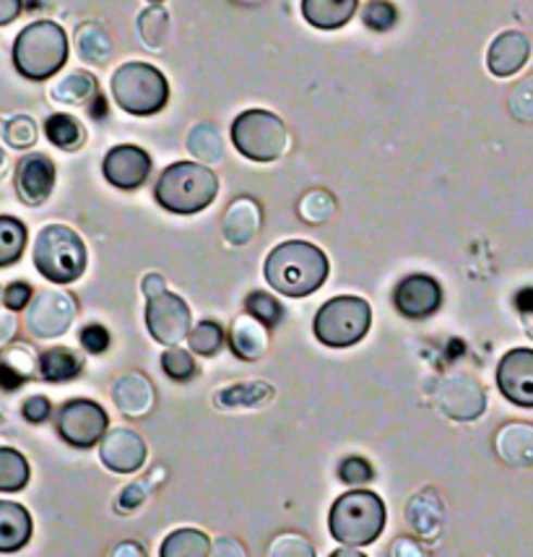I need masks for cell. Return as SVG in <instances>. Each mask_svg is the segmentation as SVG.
<instances>
[{"instance_id":"obj_1","label":"cell","mask_w":533,"mask_h":557,"mask_svg":"<svg viewBox=\"0 0 533 557\" xmlns=\"http://www.w3.org/2000/svg\"><path fill=\"white\" fill-rule=\"evenodd\" d=\"M265 282L286 297H308L329 278V258L318 245L289 240L273 248L263 267Z\"/></svg>"},{"instance_id":"obj_2","label":"cell","mask_w":533,"mask_h":557,"mask_svg":"<svg viewBox=\"0 0 533 557\" xmlns=\"http://www.w3.org/2000/svg\"><path fill=\"white\" fill-rule=\"evenodd\" d=\"M69 61V37L55 22L29 24L13 45V63L22 76L45 82Z\"/></svg>"},{"instance_id":"obj_3","label":"cell","mask_w":533,"mask_h":557,"mask_svg":"<svg viewBox=\"0 0 533 557\" xmlns=\"http://www.w3.org/2000/svg\"><path fill=\"white\" fill-rule=\"evenodd\" d=\"M331 534L349 547L372 545L385 529V506L370 490H351L333 503Z\"/></svg>"},{"instance_id":"obj_4","label":"cell","mask_w":533,"mask_h":557,"mask_svg":"<svg viewBox=\"0 0 533 557\" xmlns=\"http://www.w3.org/2000/svg\"><path fill=\"white\" fill-rule=\"evenodd\" d=\"M216 175L196 162H175L157 183V201L172 214H196L216 198Z\"/></svg>"},{"instance_id":"obj_5","label":"cell","mask_w":533,"mask_h":557,"mask_svg":"<svg viewBox=\"0 0 533 557\" xmlns=\"http://www.w3.org/2000/svg\"><path fill=\"white\" fill-rule=\"evenodd\" d=\"M35 267L55 284H71L84 274L86 248L82 237L65 224H50L37 235Z\"/></svg>"},{"instance_id":"obj_6","label":"cell","mask_w":533,"mask_h":557,"mask_svg":"<svg viewBox=\"0 0 533 557\" xmlns=\"http://www.w3.org/2000/svg\"><path fill=\"white\" fill-rule=\"evenodd\" d=\"M112 95L131 115H154L170 99L164 73L149 63H125L112 76Z\"/></svg>"},{"instance_id":"obj_7","label":"cell","mask_w":533,"mask_h":557,"mask_svg":"<svg viewBox=\"0 0 533 557\" xmlns=\"http://www.w3.org/2000/svg\"><path fill=\"white\" fill-rule=\"evenodd\" d=\"M372 310L362 297H333L318 310L315 336L325 347H351L370 331Z\"/></svg>"},{"instance_id":"obj_8","label":"cell","mask_w":533,"mask_h":557,"mask_svg":"<svg viewBox=\"0 0 533 557\" xmlns=\"http://www.w3.org/2000/svg\"><path fill=\"white\" fill-rule=\"evenodd\" d=\"M232 144L252 162H273L284 154L289 134L286 125L273 112L248 110L232 125Z\"/></svg>"},{"instance_id":"obj_9","label":"cell","mask_w":533,"mask_h":557,"mask_svg":"<svg viewBox=\"0 0 533 557\" xmlns=\"http://www.w3.org/2000/svg\"><path fill=\"white\" fill-rule=\"evenodd\" d=\"M435 404L439 412L450 417V420L471 422L484 414L486 396H484L482 383H479L474 375L456 373V375L443 377V381L437 383Z\"/></svg>"},{"instance_id":"obj_10","label":"cell","mask_w":533,"mask_h":557,"mask_svg":"<svg viewBox=\"0 0 533 557\" xmlns=\"http://www.w3.org/2000/svg\"><path fill=\"white\" fill-rule=\"evenodd\" d=\"M58 433L73 448H91L107 435V412L89 399L69 401L58 414Z\"/></svg>"},{"instance_id":"obj_11","label":"cell","mask_w":533,"mask_h":557,"mask_svg":"<svg viewBox=\"0 0 533 557\" xmlns=\"http://www.w3.org/2000/svg\"><path fill=\"white\" fill-rule=\"evenodd\" d=\"M76 315V300L69 292L45 289L35 297L26 313V326L37 339H55V336L65 334Z\"/></svg>"},{"instance_id":"obj_12","label":"cell","mask_w":533,"mask_h":557,"mask_svg":"<svg viewBox=\"0 0 533 557\" xmlns=\"http://www.w3.org/2000/svg\"><path fill=\"white\" fill-rule=\"evenodd\" d=\"M146 326H149V334L159 344L172 347V344H179L190 334V308L185 305L183 297L162 292V295L149 297Z\"/></svg>"},{"instance_id":"obj_13","label":"cell","mask_w":533,"mask_h":557,"mask_svg":"<svg viewBox=\"0 0 533 557\" xmlns=\"http://www.w3.org/2000/svg\"><path fill=\"white\" fill-rule=\"evenodd\" d=\"M497 386L508 401L533 409V349H510L499 360Z\"/></svg>"},{"instance_id":"obj_14","label":"cell","mask_w":533,"mask_h":557,"mask_svg":"<svg viewBox=\"0 0 533 557\" xmlns=\"http://www.w3.org/2000/svg\"><path fill=\"white\" fill-rule=\"evenodd\" d=\"M99 459L110 472L131 474L138 472L146 461V443L138 433L128 428L107 430V435L99 441Z\"/></svg>"},{"instance_id":"obj_15","label":"cell","mask_w":533,"mask_h":557,"mask_svg":"<svg viewBox=\"0 0 533 557\" xmlns=\"http://www.w3.org/2000/svg\"><path fill=\"white\" fill-rule=\"evenodd\" d=\"M149 172H151L149 154L133 144L115 146V149L104 157V177L115 185V188H123V190L138 188V185L146 183Z\"/></svg>"},{"instance_id":"obj_16","label":"cell","mask_w":533,"mask_h":557,"mask_svg":"<svg viewBox=\"0 0 533 557\" xmlns=\"http://www.w3.org/2000/svg\"><path fill=\"white\" fill-rule=\"evenodd\" d=\"M55 188V164L45 154L24 157L16 170V190L18 198L29 207L45 203Z\"/></svg>"},{"instance_id":"obj_17","label":"cell","mask_w":533,"mask_h":557,"mask_svg":"<svg viewBox=\"0 0 533 557\" xmlns=\"http://www.w3.org/2000/svg\"><path fill=\"white\" fill-rule=\"evenodd\" d=\"M439 300H443L439 284L432 276H424V274L406 276L396 287V295H393V302H396L398 313H404L406 318L432 315L439 308Z\"/></svg>"},{"instance_id":"obj_18","label":"cell","mask_w":533,"mask_h":557,"mask_svg":"<svg viewBox=\"0 0 533 557\" xmlns=\"http://www.w3.org/2000/svg\"><path fill=\"white\" fill-rule=\"evenodd\" d=\"M531 42L523 32H503L495 42H492L489 55H486V65L495 73L497 78H508L518 73L529 61Z\"/></svg>"},{"instance_id":"obj_19","label":"cell","mask_w":533,"mask_h":557,"mask_svg":"<svg viewBox=\"0 0 533 557\" xmlns=\"http://www.w3.org/2000/svg\"><path fill=\"white\" fill-rule=\"evenodd\" d=\"M406 521L414 529V534L424 536V540H435L443 532L445 523V506L443 497H439L435 490H422V493L414 495L406 506Z\"/></svg>"},{"instance_id":"obj_20","label":"cell","mask_w":533,"mask_h":557,"mask_svg":"<svg viewBox=\"0 0 533 557\" xmlns=\"http://www.w3.org/2000/svg\"><path fill=\"white\" fill-rule=\"evenodd\" d=\"M112 399H115L123 414L144 417L154 407V386L141 373H125L112 386Z\"/></svg>"},{"instance_id":"obj_21","label":"cell","mask_w":533,"mask_h":557,"mask_svg":"<svg viewBox=\"0 0 533 557\" xmlns=\"http://www.w3.org/2000/svg\"><path fill=\"white\" fill-rule=\"evenodd\" d=\"M497 456L505 463L518 469L533 467V424L531 422H510L499 430L495 437Z\"/></svg>"},{"instance_id":"obj_22","label":"cell","mask_w":533,"mask_h":557,"mask_svg":"<svg viewBox=\"0 0 533 557\" xmlns=\"http://www.w3.org/2000/svg\"><path fill=\"white\" fill-rule=\"evenodd\" d=\"M261 230V207L252 198H237L224 214V237L232 245H245Z\"/></svg>"},{"instance_id":"obj_23","label":"cell","mask_w":533,"mask_h":557,"mask_svg":"<svg viewBox=\"0 0 533 557\" xmlns=\"http://www.w3.org/2000/svg\"><path fill=\"white\" fill-rule=\"evenodd\" d=\"M32 540V516L18 503L0 500V553H16Z\"/></svg>"},{"instance_id":"obj_24","label":"cell","mask_w":533,"mask_h":557,"mask_svg":"<svg viewBox=\"0 0 533 557\" xmlns=\"http://www.w3.org/2000/svg\"><path fill=\"white\" fill-rule=\"evenodd\" d=\"M357 13V0H302L305 22L315 29H342Z\"/></svg>"},{"instance_id":"obj_25","label":"cell","mask_w":533,"mask_h":557,"mask_svg":"<svg viewBox=\"0 0 533 557\" xmlns=\"http://www.w3.org/2000/svg\"><path fill=\"white\" fill-rule=\"evenodd\" d=\"M230 344L243 360H258L265 351V326L252 315L237 318L230 331Z\"/></svg>"},{"instance_id":"obj_26","label":"cell","mask_w":533,"mask_h":557,"mask_svg":"<svg viewBox=\"0 0 533 557\" xmlns=\"http://www.w3.org/2000/svg\"><path fill=\"white\" fill-rule=\"evenodd\" d=\"M273 396V388L269 383L250 381V383H237V386L222 388L213 401H216L219 409H250L261 407L263 401H269Z\"/></svg>"},{"instance_id":"obj_27","label":"cell","mask_w":533,"mask_h":557,"mask_svg":"<svg viewBox=\"0 0 533 557\" xmlns=\"http://www.w3.org/2000/svg\"><path fill=\"white\" fill-rule=\"evenodd\" d=\"M159 557H211V540L201 529H177L162 542Z\"/></svg>"},{"instance_id":"obj_28","label":"cell","mask_w":533,"mask_h":557,"mask_svg":"<svg viewBox=\"0 0 533 557\" xmlns=\"http://www.w3.org/2000/svg\"><path fill=\"white\" fill-rule=\"evenodd\" d=\"M76 48L86 63H107L112 55V37L102 24L89 22L78 26Z\"/></svg>"},{"instance_id":"obj_29","label":"cell","mask_w":533,"mask_h":557,"mask_svg":"<svg viewBox=\"0 0 533 557\" xmlns=\"http://www.w3.org/2000/svg\"><path fill=\"white\" fill-rule=\"evenodd\" d=\"M84 362L78 360V355H73L71 349H50L39 357V375L45 381L52 383H63V381H73L78 373H82Z\"/></svg>"},{"instance_id":"obj_30","label":"cell","mask_w":533,"mask_h":557,"mask_svg":"<svg viewBox=\"0 0 533 557\" xmlns=\"http://www.w3.org/2000/svg\"><path fill=\"white\" fill-rule=\"evenodd\" d=\"M50 95L63 104H86L97 97V78L86 71H73L63 82L52 86Z\"/></svg>"},{"instance_id":"obj_31","label":"cell","mask_w":533,"mask_h":557,"mask_svg":"<svg viewBox=\"0 0 533 557\" xmlns=\"http://www.w3.org/2000/svg\"><path fill=\"white\" fill-rule=\"evenodd\" d=\"M29 482V463L16 448H0V493H18Z\"/></svg>"},{"instance_id":"obj_32","label":"cell","mask_w":533,"mask_h":557,"mask_svg":"<svg viewBox=\"0 0 533 557\" xmlns=\"http://www.w3.org/2000/svg\"><path fill=\"white\" fill-rule=\"evenodd\" d=\"M188 149H190L193 157H198L206 164L222 162V157H224L222 136H219V131L213 128L211 123H201V125H196V128L190 131Z\"/></svg>"},{"instance_id":"obj_33","label":"cell","mask_w":533,"mask_h":557,"mask_svg":"<svg viewBox=\"0 0 533 557\" xmlns=\"http://www.w3.org/2000/svg\"><path fill=\"white\" fill-rule=\"evenodd\" d=\"M26 248V227L18 219L0 216V267H11Z\"/></svg>"},{"instance_id":"obj_34","label":"cell","mask_w":533,"mask_h":557,"mask_svg":"<svg viewBox=\"0 0 533 557\" xmlns=\"http://www.w3.org/2000/svg\"><path fill=\"white\" fill-rule=\"evenodd\" d=\"M138 35L151 50H162L170 35V13L162 5H151L138 16Z\"/></svg>"},{"instance_id":"obj_35","label":"cell","mask_w":533,"mask_h":557,"mask_svg":"<svg viewBox=\"0 0 533 557\" xmlns=\"http://www.w3.org/2000/svg\"><path fill=\"white\" fill-rule=\"evenodd\" d=\"M45 134L55 146L60 149H78L84 141V131L82 125H78L76 117L71 115H52L48 117V123H45Z\"/></svg>"},{"instance_id":"obj_36","label":"cell","mask_w":533,"mask_h":557,"mask_svg":"<svg viewBox=\"0 0 533 557\" xmlns=\"http://www.w3.org/2000/svg\"><path fill=\"white\" fill-rule=\"evenodd\" d=\"M188 342L193 351H198V355L203 357H211L224 347V329L213 321H203L190 331Z\"/></svg>"},{"instance_id":"obj_37","label":"cell","mask_w":533,"mask_h":557,"mask_svg":"<svg viewBox=\"0 0 533 557\" xmlns=\"http://www.w3.org/2000/svg\"><path fill=\"white\" fill-rule=\"evenodd\" d=\"M245 308H248V315L256 318V321H261L265 329L278 326L284 318L282 305H278V300H273L271 295H265V292H252L248 302H245Z\"/></svg>"},{"instance_id":"obj_38","label":"cell","mask_w":533,"mask_h":557,"mask_svg":"<svg viewBox=\"0 0 533 557\" xmlns=\"http://www.w3.org/2000/svg\"><path fill=\"white\" fill-rule=\"evenodd\" d=\"M333 209H336V203H333V198L325 194V190H312L302 198V203H299V214H302L305 222L310 224H323L329 222L333 216Z\"/></svg>"},{"instance_id":"obj_39","label":"cell","mask_w":533,"mask_h":557,"mask_svg":"<svg viewBox=\"0 0 533 557\" xmlns=\"http://www.w3.org/2000/svg\"><path fill=\"white\" fill-rule=\"evenodd\" d=\"M162 368L172 381H190V377L196 375V362H193V357L185 349H177V347L164 351Z\"/></svg>"},{"instance_id":"obj_40","label":"cell","mask_w":533,"mask_h":557,"mask_svg":"<svg viewBox=\"0 0 533 557\" xmlns=\"http://www.w3.org/2000/svg\"><path fill=\"white\" fill-rule=\"evenodd\" d=\"M5 141H9V146H13V149H29V146H35L37 141L35 121L26 115L13 117V121L5 123Z\"/></svg>"},{"instance_id":"obj_41","label":"cell","mask_w":533,"mask_h":557,"mask_svg":"<svg viewBox=\"0 0 533 557\" xmlns=\"http://www.w3.org/2000/svg\"><path fill=\"white\" fill-rule=\"evenodd\" d=\"M269 557H315V549L305 536L282 534L271 542Z\"/></svg>"},{"instance_id":"obj_42","label":"cell","mask_w":533,"mask_h":557,"mask_svg":"<svg viewBox=\"0 0 533 557\" xmlns=\"http://www.w3.org/2000/svg\"><path fill=\"white\" fill-rule=\"evenodd\" d=\"M362 18H364V24L370 26V29L388 32L391 26L396 24L398 13L391 3H385V0H370V5L362 13Z\"/></svg>"},{"instance_id":"obj_43","label":"cell","mask_w":533,"mask_h":557,"mask_svg":"<svg viewBox=\"0 0 533 557\" xmlns=\"http://www.w3.org/2000/svg\"><path fill=\"white\" fill-rule=\"evenodd\" d=\"M510 112L518 121H533V76H529L512 89Z\"/></svg>"},{"instance_id":"obj_44","label":"cell","mask_w":533,"mask_h":557,"mask_svg":"<svg viewBox=\"0 0 533 557\" xmlns=\"http://www.w3.org/2000/svg\"><path fill=\"white\" fill-rule=\"evenodd\" d=\"M342 480L346 482V485H364V482L372 480V467L368 459H362V456H351V459H346L342 463Z\"/></svg>"},{"instance_id":"obj_45","label":"cell","mask_w":533,"mask_h":557,"mask_svg":"<svg viewBox=\"0 0 533 557\" xmlns=\"http://www.w3.org/2000/svg\"><path fill=\"white\" fill-rule=\"evenodd\" d=\"M82 344L86 351H91V355H102V351L110 347V334H107V329L99 326V323H91V326H86L82 331Z\"/></svg>"},{"instance_id":"obj_46","label":"cell","mask_w":533,"mask_h":557,"mask_svg":"<svg viewBox=\"0 0 533 557\" xmlns=\"http://www.w3.org/2000/svg\"><path fill=\"white\" fill-rule=\"evenodd\" d=\"M29 300H32V287H29V284H24V282L11 284V287L5 289V295H3V302L9 305V310H22V308H26V305H29Z\"/></svg>"},{"instance_id":"obj_47","label":"cell","mask_w":533,"mask_h":557,"mask_svg":"<svg viewBox=\"0 0 533 557\" xmlns=\"http://www.w3.org/2000/svg\"><path fill=\"white\" fill-rule=\"evenodd\" d=\"M24 417L29 422H45L50 417V401L45 396H32L24 401Z\"/></svg>"},{"instance_id":"obj_48","label":"cell","mask_w":533,"mask_h":557,"mask_svg":"<svg viewBox=\"0 0 533 557\" xmlns=\"http://www.w3.org/2000/svg\"><path fill=\"white\" fill-rule=\"evenodd\" d=\"M26 381V375L18 373L16 368H11L9 362L0 364V388L3 391H16Z\"/></svg>"},{"instance_id":"obj_49","label":"cell","mask_w":533,"mask_h":557,"mask_svg":"<svg viewBox=\"0 0 533 557\" xmlns=\"http://www.w3.org/2000/svg\"><path fill=\"white\" fill-rule=\"evenodd\" d=\"M144 497H146V490H144V485H131L128 490H123V495H120L117 506L123 508V510H133V508L141 506Z\"/></svg>"},{"instance_id":"obj_50","label":"cell","mask_w":533,"mask_h":557,"mask_svg":"<svg viewBox=\"0 0 533 557\" xmlns=\"http://www.w3.org/2000/svg\"><path fill=\"white\" fill-rule=\"evenodd\" d=\"M391 557H422V547L417 545L409 536H401L391 545Z\"/></svg>"},{"instance_id":"obj_51","label":"cell","mask_w":533,"mask_h":557,"mask_svg":"<svg viewBox=\"0 0 533 557\" xmlns=\"http://www.w3.org/2000/svg\"><path fill=\"white\" fill-rule=\"evenodd\" d=\"M213 557H245V549L239 547V542L235 540H219L216 545H213Z\"/></svg>"},{"instance_id":"obj_52","label":"cell","mask_w":533,"mask_h":557,"mask_svg":"<svg viewBox=\"0 0 533 557\" xmlns=\"http://www.w3.org/2000/svg\"><path fill=\"white\" fill-rule=\"evenodd\" d=\"M22 13V0H0V26L11 24Z\"/></svg>"},{"instance_id":"obj_53","label":"cell","mask_w":533,"mask_h":557,"mask_svg":"<svg viewBox=\"0 0 533 557\" xmlns=\"http://www.w3.org/2000/svg\"><path fill=\"white\" fill-rule=\"evenodd\" d=\"M141 289H144L146 297H157V295H162V292H166V284L159 274H149V276H144Z\"/></svg>"},{"instance_id":"obj_54","label":"cell","mask_w":533,"mask_h":557,"mask_svg":"<svg viewBox=\"0 0 533 557\" xmlns=\"http://www.w3.org/2000/svg\"><path fill=\"white\" fill-rule=\"evenodd\" d=\"M13 334H16V318H13V313H0V347H3Z\"/></svg>"},{"instance_id":"obj_55","label":"cell","mask_w":533,"mask_h":557,"mask_svg":"<svg viewBox=\"0 0 533 557\" xmlns=\"http://www.w3.org/2000/svg\"><path fill=\"white\" fill-rule=\"evenodd\" d=\"M110 557H146V553L141 549V545H136V542H123V545L112 549Z\"/></svg>"},{"instance_id":"obj_56","label":"cell","mask_w":533,"mask_h":557,"mask_svg":"<svg viewBox=\"0 0 533 557\" xmlns=\"http://www.w3.org/2000/svg\"><path fill=\"white\" fill-rule=\"evenodd\" d=\"M516 305H518V310H521V313H533V289L529 287V289H521L518 292V297H516Z\"/></svg>"},{"instance_id":"obj_57","label":"cell","mask_w":533,"mask_h":557,"mask_svg":"<svg viewBox=\"0 0 533 557\" xmlns=\"http://www.w3.org/2000/svg\"><path fill=\"white\" fill-rule=\"evenodd\" d=\"M91 104H95V108H91V115H95V117H102L107 112V102H104L102 95H97L95 99H91Z\"/></svg>"},{"instance_id":"obj_58","label":"cell","mask_w":533,"mask_h":557,"mask_svg":"<svg viewBox=\"0 0 533 557\" xmlns=\"http://www.w3.org/2000/svg\"><path fill=\"white\" fill-rule=\"evenodd\" d=\"M331 557H368V555L359 553V549L346 547V549H336V553H331Z\"/></svg>"},{"instance_id":"obj_59","label":"cell","mask_w":533,"mask_h":557,"mask_svg":"<svg viewBox=\"0 0 533 557\" xmlns=\"http://www.w3.org/2000/svg\"><path fill=\"white\" fill-rule=\"evenodd\" d=\"M5 168H9V159H5V151L0 149V177L5 175Z\"/></svg>"},{"instance_id":"obj_60","label":"cell","mask_w":533,"mask_h":557,"mask_svg":"<svg viewBox=\"0 0 533 557\" xmlns=\"http://www.w3.org/2000/svg\"><path fill=\"white\" fill-rule=\"evenodd\" d=\"M450 351H453V357H458L463 351V344L461 342H453L450 344Z\"/></svg>"},{"instance_id":"obj_61","label":"cell","mask_w":533,"mask_h":557,"mask_svg":"<svg viewBox=\"0 0 533 557\" xmlns=\"http://www.w3.org/2000/svg\"><path fill=\"white\" fill-rule=\"evenodd\" d=\"M525 329H529V334H531V339H533V313L529 318V323H525Z\"/></svg>"},{"instance_id":"obj_62","label":"cell","mask_w":533,"mask_h":557,"mask_svg":"<svg viewBox=\"0 0 533 557\" xmlns=\"http://www.w3.org/2000/svg\"><path fill=\"white\" fill-rule=\"evenodd\" d=\"M239 3H261V0H239Z\"/></svg>"},{"instance_id":"obj_63","label":"cell","mask_w":533,"mask_h":557,"mask_svg":"<svg viewBox=\"0 0 533 557\" xmlns=\"http://www.w3.org/2000/svg\"><path fill=\"white\" fill-rule=\"evenodd\" d=\"M149 3H151V5H159V3H162V0H149Z\"/></svg>"},{"instance_id":"obj_64","label":"cell","mask_w":533,"mask_h":557,"mask_svg":"<svg viewBox=\"0 0 533 557\" xmlns=\"http://www.w3.org/2000/svg\"><path fill=\"white\" fill-rule=\"evenodd\" d=\"M3 295H5V292H3V289H0V302H3Z\"/></svg>"}]
</instances>
